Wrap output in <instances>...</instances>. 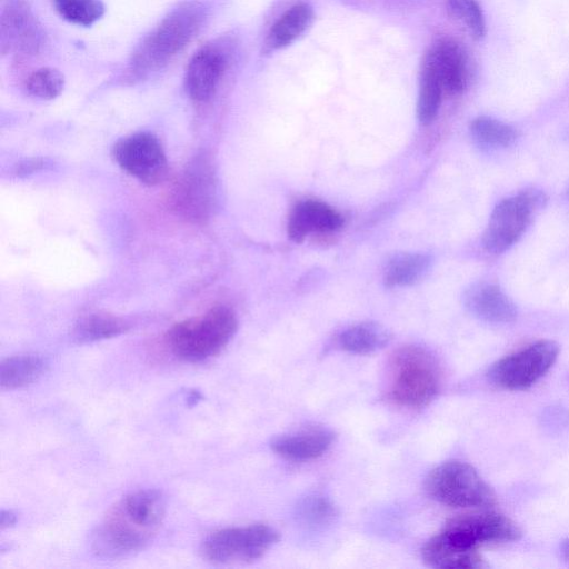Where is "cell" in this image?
<instances>
[{
    "mask_svg": "<svg viewBox=\"0 0 569 569\" xmlns=\"http://www.w3.org/2000/svg\"><path fill=\"white\" fill-rule=\"evenodd\" d=\"M390 399L406 408L428 405L440 388V368L437 359L419 346H403L390 361Z\"/></svg>",
    "mask_w": 569,
    "mask_h": 569,
    "instance_id": "obj_4",
    "label": "cell"
},
{
    "mask_svg": "<svg viewBox=\"0 0 569 569\" xmlns=\"http://www.w3.org/2000/svg\"><path fill=\"white\" fill-rule=\"evenodd\" d=\"M119 167L146 184H157L167 174L168 161L159 139L151 132H136L113 147Z\"/></svg>",
    "mask_w": 569,
    "mask_h": 569,
    "instance_id": "obj_9",
    "label": "cell"
},
{
    "mask_svg": "<svg viewBox=\"0 0 569 569\" xmlns=\"http://www.w3.org/2000/svg\"><path fill=\"white\" fill-rule=\"evenodd\" d=\"M430 266L431 258L426 253H397L386 264L383 282L389 288L411 286L427 274Z\"/></svg>",
    "mask_w": 569,
    "mask_h": 569,
    "instance_id": "obj_22",
    "label": "cell"
},
{
    "mask_svg": "<svg viewBox=\"0 0 569 569\" xmlns=\"http://www.w3.org/2000/svg\"><path fill=\"white\" fill-rule=\"evenodd\" d=\"M47 361L38 355H17L0 363V387L14 390L36 382L46 371Z\"/></svg>",
    "mask_w": 569,
    "mask_h": 569,
    "instance_id": "obj_20",
    "label": "cell"
},
{
    "mask_svg": "<svg viewBox=\"0 0 569 569\" xmlns=\"http://www.w3.org/2000/svg\"><path fill=\"white\" fill-rule=\"evenodd\" d=\"M470 133L477 143L485 147H508L518 137L513 127L487 116L471 121Z\"/></svg>",
    "mask_w": 569,
    "mask_h": 569,
    "instance_id": "obj_25",
    "label": "cell"
},
{
    "mask_svg": "<svg viewBox=\"0 0 569 569\" xmlns=\"http://www.w3.org/2000/svg\"><path fill=\"white\" fill-rule=\"evenodd\" d=\"M546 202V194L537 189H526L501 200L495 207L483 232L485 249L498 254L512 247L531 223L535 213Z\"/></svg>",
    "mask_w": 569,
    "mask_h": 569,
    "instance_id": "obj_7",
    "label": "cell"
},
{
    "mask_svg": "<svg viewBox=\"0 0 569 569\" xmlns=\"http://www.w3.org/2000/svg\"><path fill=\"white\" fill-rule=\"evenodd\" d=\"M229 57L220 42L202 46L190 59L184 76V88L191 100L210 101L228 69Z\"/></svg>",
    "mask_w": 569,
    "mask_h": 569,
    "instance_id": "obj_11",
    "label": "cell"
},
{
    "mask_svg": "<svg viewBox=\"0 0 569 569\" xmlns=\"http://www.w3.org/2000/svg\"><path fill=\"white\" fill-rule=\"evenodd\" d=\"M336 513L333 505L322 496H310L302 500L298 507V516L311 526L329 522Z\"/></svg>",
    "mask_w": 569,
    "mask_h": 569,
    "instance_id": "obj_29",
    "label": "cell"
},
{
    "mask_svg": "<svg viewBox=\"0 0 569 569\" xmlns=\"http://www.w3.org/2000/svg\"><path fill=\"white\" fill-rule=\"evenodd\" d=\"M438 74L443 92H463L471 78L470 59L466 49L452 39H441L433 43L423 56Z\"/></svg>",
    "mask_w": 569,
    "mask_h": 569,
    "instance_id": "obj_13",
    "label": "cell"
},
{
    "mask_svg": "<svg viewBox=\"0 0 569 569\" xmlns=\"http://www.w3.org/2000/svg\"><path fill=\"white\" fill-rule=\"evenodd\" d=\"M211 182L209 167L196 161L176 190L177 208L190 219H203L209 212Z\"/></svg>",
    "mask_w": 569,
    "mask_h": 569,
    "instance_id": "obj_17",
    "label": "cell"
},
{
    "mask_svg": "<svg viewBox=\"0 0 569 569\" xmlns=\"http://www.w3.org/2000/svg\"><path fill=\"white\" fill-rule=\"evenodd\" d=\"M164 515L166 499L159 490L140 489L126 495L92 532L93 552L118 559L144 549L159 531Z\"/></svg>",
    "mask_w": 569,
    "mask_h": 569,
    "instance_id": "obj_1",
    "label": "cell"
},
{
    "mask_svg": "<svg viewBox=\"0 0 569 569\" xmlns=\"http://www.w3.org/2000/svg\"><path fill=\"white\" fill-rule=\"evenodd\" d=\"M238 329L232 309L218 305L202 315L173 325L164 342L170 352L186 362H201L219 355Z\"/></svg>",
    "mask_w": 569,
    "mask_h": 569,
    "instance_id": "obj_3",
    "label": "cell"
},
{
    "mask_svg": "<svg viewBox=\"0 0 569 569\" xmlns=\"http://www.w3.org/2000/svg\"><path fill=\"white\" fill-rule=\"evenodd\" d=\"M443 88L433 68L422 60L419 92L417 100V118L423 126L431 123L439 111Z\"/></svg>",
    "mask_w": 569,
    "mask_h": 569,
    "instance_id": "obj_24",
    "label": "cell"
},
{
    "mask_svg": "<svg viewBox=\"0 0 569 569\" xmlns=\"http://www.w3.org/2000/svg\"><path fill=\"white\" fill-rule=\"evenodd\" d=\"M422 558L430 567L442 569H476L486 566L478 550L463 548L442 532L425 545Z\"/></svg>",
    "mask_w": 569,
    "mask_h": 569,
    "instance_id": "obj_18",
    "label": "cell"
},
{
    "mask_svg": "<svg viewBox=\"0 0 569 569\" xmlns=\"http://www.w3.org/2000/svg\"><path fill=\"white\" fill-rule=\"evenodd\" d=\"M559 346L551 340H540L506 356L489 370L490 380L509 390H521L537 382L552 367Z\"/></svg>",
    "mask_w": 569,
    "mask_h": 569,
    "instance_id": "obj_8",
    "label": "cell"
},
{
    "mask_svg": "<svg viewBox=\"0 0 569 569\" xmlns=\"http://www.w3.org/2000/svg\"><path fill=\"white\" fill-rule=\"evenodd\" d=\"M42 31L26 0H3L1 10V52L28 54L42 43Z\"/></svg>",
    "mask_w": 569,
    "mask_h": 569,
    "instance_id": "obj_12",
    "label": "cell"
},
{
    "mask_svg": "<svg viewBox=\"0 0 569 569\" xmlns=\"http://www.w3.org/2000/svg\"><path fill=\"white\" fill-rule=\"evenodd\" d=\"M342 223L341 214L326 202L305 200L293 207L287 231L293 242L300 243L312 231H333Z\"/></svg>",
    "mask_w": 569,
    "mask_h": 569,
    "instance_id": "obj_15",
    "label": "cell"
},
{
    "mask_svg": "<svg viewBox=\"0 0 569 569\" xmlns=\"http://www.w3.org/2000/svg\"><path fill=\"white\" fill-rule=\"evenodd\" d=\"M278 540V531L264 523L229 527L209 533L200 553L212 563H247L260 559Z\"/></svg>",
    "mask_w": 569,
    "mask_h": 569,
    "instance_id": "obj_6",
    "label": "cell"
},
{
    "mask_svg": "<svg viewBox=\"0 0 569 569\" xmlns=\"http://www.w3.org/2000/svg\"><path fill=\"white\" fill-rule=\"evenodd\" d=\"M441 532L455 543L472 550L485 543L517 541L521 537V530L511 519L491 511L452 518Z\"/></svg>",
    "mask_w": 569,
    "mask_h": 569,
    "instance_id": "obj_10",
    "label": "cell"
},
{
    "mask_svg": "<svg viewBox=\"0 0 569 569\" xmlns=\"http://www.w3.org/2000/svg\"><path fill=\"white\" fill-rule=\"evenodd\" d=\"M391 335L383 326L366 321L345 329L337 338L338 347L347 352L368 355L389 343Z\"/></svg>",
    "mask_w": 569,
    "mask_h": 569,
    "instance_id": "obj_21",
    "label": "cell"
},
{
    "mask_svg": "<svg viewBox=\"0 0 569 569\" xmlns=\"http://www.w3.org/2000/svg\"><path fill=\"white\" fill-rule=\"evenodd\" d=\"M335 433L328 428L309 427L272 439L271 449L290 461H308L322 456L332 445Z\"/></svg>",
    "mask_w": 569,
    "mask_h": 569,
    "instance_id": "obj_16",
    "label": "cell"
},
{
    "mask_svg": "<svg viewBox=\"0 0 569 569\" xmlns=\"http://www.w3.org/2000/svg\"><path fill=\"white\" fill-rule=\"evenodd\" d=\"M447 10L467 27L475 40L486 36L485 16L477 0H447Z\"/></svg>",
    "mask_w": 569,
    "mask_h": 569,
    "instance_id": "obj_28",
    "label": "cell"
},
{
    "mask_svg": "<svg viewBox=\"0 0 569 569\" xmlns=\"http://www.w3.org/2000/svg\"><path fill=\"white\" fill-rule=\"evenodd\" d=\"M429 495L455 508H486L496 503V495L477 470L467 462L450 460L432 469L427 477Z\"/></svg>",
    "mask_w": 569,
    "mask_h": 569,
    "instance_id": "obj_5",
    "label": "cell"
},
{
    "mask_svg": "<svg viewBox=\"0 0 569 569\" xmlns=\"http://www.w3.org/2000/svg\"><path fill=\"white\" fill-rule=\"evenodd\" d=\"M466 308L477 318L492 323H507L517 318L518 311L513 301L490 282H477L463 293Z\"/></svg>",
    "mask_w": 569,
    "mask_h": 569,
    "instance_id": "obj_14",
    "label": "cell"
},
{
    "mask_svg": "<svg viewBox=\"0 0 569 569\" xmlns=\"http://www.w3.org/2000/svg\"><path fill=\"white\" fill-rule=\"evenodd\" d=\"M57 12L67 21L89 27L104 13L101 0H53Z\"/></svg>",
    "mask_w": 569,
    "mask_h": 569,
    "instance_id": "obj_26",
    "label": "cell"
},
{
    "mask_svg": "<svg viewBox=\"0 0 569 569\" xmlns=\"http://www.w3.org/2000/svg\"><path fill=\"white\" fill-rule=\"evenodd\" d=\"M129 328L123 318L98 311L82 316L74 326L73 336L80 342H94L120 336Z\"/></svg>",
    "mask_w": 569,
    "mask_h": 569,
    "instance_id": "obj_23",
    "label": "cell"
},
{
    "mask_svg": "<svg viewBox=\"0 0 569 569\" xmlns=\"http://www.w3.org/2000/svg\"><path fill=\"white\" fill-rule=\"evenodd\" d=\"M63 87V74L50 67L34 70L24 81V89L28 94L42 100L57 98L62 92Z\"/></svg>",
    "mask_w": 569,
    "mask_h": 569,
    "instance_id": "obj_27",
    "label": "cell"
},
{
    "mask_svg": "<svg viewBox=\"0 0 569 569\" xmlns=\"http://www.w3.org/2000/svg\"><path fill=\"white\" fill-rule=\"evenodd\" d=\"M18 517L12 510H1L0 513V527L1 530L10 528L16 525Z\"/></svg>",
    "mask_w": 569,
    "mask_h": 569,
    "instance_id": "obj_30",
    "label": "cell"
},
{
    "mask_svg": "<svg viewBox=\"0 0 569 569\" xmlns=\"http://www.w3.org/2000/svg\"><path fill=\"white\" fill-rule=\"evenodd\" d=\"M313 10L307 3H298L288 9L271 27L264 51L284 48L298 39L312 23Z\"/></svg>",
    "mask_w": 569,
    "mask_h": 569,
    "instance_id": "obj_19",
    "label": "cell"
},
{
    "mask_svg": "<svg viewBox=\"0 0 569 569\" xmlns=\"http://www.w3.org/2000/svg\"><path fill=\"white\" fill-rule=\"evenodd\" d=\"M561 552H562L563 558L569 562V539H567L562 542Z\"/></svg>",
    "mask_w": 569,
    "mask_h": 569,
    "instance_id": "obj_31",
    "label": "cell"
},
{
    "mask_svg": "<svg viewBox=\"0 0 569 569\" xmlns=\"http://www.w3.org/2000/svg\"><path fill=\"white\" fill-rule=\"evenodd\" d=\"M209 18L201 0L180 2L138 43L123 76L137 82L164 69L199 34Z\"/></svg>",
    "mask_w": 569,
    "mask_h": 569,
    "instance_id": "obj_2",
    "label": "cell"
}]
</instances>
